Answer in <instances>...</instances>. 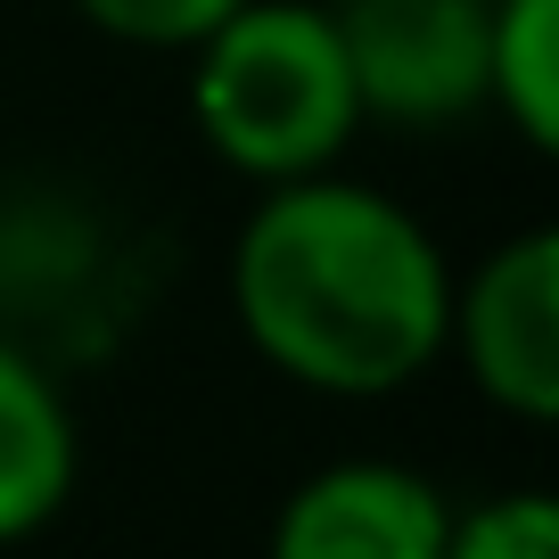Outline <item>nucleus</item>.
I'll list each match as a JSON object with an SVG mask.
<instances>
[{
	"mask_svg": "<svg viewBox=\"0 0 559 559\" xmlns=\"http://www.w3.org/2000/svg\"><path fill=\"white\" fill-rule=\"evenodd\" d=\"M354 74L362 123L453 132L486 116V34L493 0H321Z\"/></svg>",
	"mask_w": 559,
	"mask_h": 559,
	"instance_id": "7ed1b4c3",
	"label": "nucleus"
},
{
	"mask_svg": "<svg viewBox=\"0 0 559 559\" xmlns=\"http://www.w3.org/2000/svg\"><path fill=\"white\" fill-rule=\"evenodd\" d=\"M74 477H83V428L67 386L34 346L0 337V551L50 535V519L74 502Z\"/></svg>",
	"mask_w": 559,
	"mask_h": 559,
	"instance_id": "423d86ee",
	"label": "nucleus"
},
{
	"mask_svg": "<svg viewBox=\"0 0 559 559\" xmlns=\"http://www.w3.org/2000/svg\"><path fill=\"white\" fill-rule=\"evenodd\" d=\"M444 362L519 428L559 419V230L526 223L461 272L444 305Z\"/></svg>",
	"mask_w": 559,
	"mask_h": 559,
	"instance_id": "20e7f679",
	"label": "nucleus"
},
{
	"mask_svg": "<svg viewBox=\"0 0 559 559\" xmlns=\"http://www.w3.org/2000/svg\"><path fill=\"white\" fill-rule=\"evenodd\" d=\"M486 116H502V132L535 157L559 148V0H493Z\"/></svg>",
	"mask_w": 559,
	"mask_h": 559,
	"instance_id": "0eeeda50",
	"label": "nucleus"
},
{
	"mask_svg": "<svg viewBox=\"0 0 559 559\" xmlns=\"http://www.w3.org/2000/svg\"><path fill=\"white\" fill-rule=\"evenodd\" d=\"M181 58H190V132L223 174L255 190L330 174L362 140L354 74L321 0H247Z\"/></svg>",
	"mask_w": 559,
	"mask_h": 559,
	"instance_id": "f03ea898",
	"label": "nucleus"
},
{
	"mask_svg": "<svg viewBox=\"0 0 559 559\" xmlns=\"http://www.w3.org/2000/svg\"><path fill=\"white\" fill-rule=\"evenodd\" d=\"M453 493L395 453H337L280 493L263 559H444Z\"/></svg>",
	"mask_w": 559,
	"mask_h": 559,
	"instance_id": "39448f33",
	"label": "nucleus"
},
{
	"mask_svg": "<svg viewBox=\"0 0 559 559\" xmlns=\"http://www.w3.org/2000/svg\"><path fill=\"white\" fill-rule=\"evenodd\" d=\"M91 34L123 41V50H198L230 9L247 0H67Z\"/></svg>",
	"mask_w": 559,
	"mask_h": 559,
	"instance_id": "1a4fd4ad",
	"label": "nucleus"
},
{
	"mask_svg": "<svg viewBox=\"0 0 559 559\" xmlns=\"http://www.w3.org/2000/svg\"><path fill=\"white\" fill-rule=\"evenodd\" d=\"M453 255L403 198L354 174L255 190L230 230V321L305 395H403L444 362Z\"/></svg>",
	"mask_w": 559,
	"mask_h": 559,
	"instance_id": "f257e3e1",
	"label": "nucleus"
},
{
	"mask_svg": "<svg viewBox=\"0 0 559 559\" xmlns=\"http://www.w3.org/2000/svg\"><path fill=\"white\" fill-rule=\"evenodd\" d=\"M444 559H559V502L535 486L486 493V502H453Z\"/></svg>",
	"mask_w": 559,
	"mask_h": 559,
	"instance_id": "6e6552de",
	"label": "nucleus"
}]
</instances>
